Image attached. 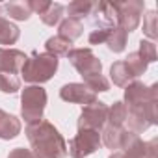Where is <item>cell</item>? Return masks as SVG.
<instances>
[{"label":"cell","instance_id":"obj_1","mask_svg":"<svg viewBox=\"0 0 158 158\" xmlns=\"http://www.w3.org/2000/svg\"><path fill=\"white\" fill-rule=\"evenodd\" d=\"M26 138L35 158H63L67 154V143L50 121L41 119L30 123L26 127Z\"/></svg>","mask_w":158,"mask_h":158},{"label":"cell","instance_id":"obj_2","mask_svg":"<svg viewBox=\"0 0 158 158\" xmlns=\"http://www.w3.org/2000/svg\"><path fill=\"white\" fill-rule=\"evenodd\" d=\"M58 71V58L56 56H50L47 52L43 54H34L30 58H26L24 65L21 67V73H23V78L24 82L28 84H43V82H48L50 78L54 76V73Z\"/></svg>","mask_w":158,"mask_h":158},{"label":"cell","instance_id":"obj_3","mask_svg":"<svg viewBox=\"0 0 158 158\" xmlns=\"http://www.w3.org/2000/svg\"><path fill=\"white\" fill-rule=\"evenodd\" d=\"M47 106V91L41 86H26L21 93V115L30 123H37L43 119V112Z\"/></svg>","mask_w":158,"mask_h":158},{"label":"cell","instance_id":"obj_4","mask_svg":"<svg viewBox=\"0 0 158 158\" xmlns=\"http://www.w3.org/2000/svg\"><path fill=\"white\" fill-rule=\"evenodd\" d=\"M156 106H158V102H143V104L127 106L128 114H127L125 123H128V130L134 134H139V132L147 130L151 125H156L158 123Z\"/></svg>","mask_w":158,"mask_h":158},{"label":"cell","instance_id":"obj_5","mask_svg":"<svg viewBox=\"0 0 158 158\" xmlns=\"http://www.w3.org/2000/svg\"><path fill=\"white\" fill-rule=\"evenodd\" d=\"M67 58L73 63V67L80 73V76L84 78V80L93 78V76H99L102 73V63L93 54L91 48H71Z\"/></svg>","mask_w":158,"mask_h":158},{"label":"cell","instance_id":"obj_6","mask_svg":"<svg viewBox=\"0 0 158 158\" xmlns=\"http://www.w3.org/2000/svg\"><path fill=\"white\" fill-rule=\"evenodd\" d=\"M114 6L117 13V26L123 28L127 34L134 32L139 24L145 4L141 0H127V2H114Z\"/></svg>","mask_w":158,"mask_h":158},{"label":"cell","instance_id":"obj_7","mask_svg":"<svg viewBox=\"0 0 158 158\" xmlns=\"http://www.w3.org/2000/svg\"><path fill=\"white\" fill-rule=\"evenodd\" d=\"M102 145L99 130H78V134L69 141V154L73 158H86L99 151Z\"/></svg>","mask_w":158,"mask_h":158},{"label":"cell","instance_id":"obj_8","mask_svg":"<svg viewBox=\"0 0 158 158\" xmlns=\"http://www.w3.org/2000/svg\"><path fill=\"white\" fill-rule=\"evenodd\" d=\"M108 121V106L101 101H95L84 106L78 117V130H101Z\"/></svg>","mask_w":158,"mask_h":158},{"label":"cell","instance_id":"obj_9","mask_svg":"<svg viewBox=\"0 0 158 158\" xmlns=\"http://www.w3.org/2000/svg\"><path fill=\"white\" fill-rule=\"evenodd\" d=\"M125 104L134 106V104H143V102H158V84L145 86L143 82H130L125 86Z\"/></svg>","mask_w":158,"mask_h":158},{"label":"cell","instance_id":"obj_10","mask_svg":"<svg viewBox=\"0 0 158 158\" xmlns=\"http://www.w3.org/2000/svg\"><path fill=\"white\" fill-rule=\"evenodd\" d=\"M60 97H61L65 102L82 104V106H88V104H91V102L97 101V95H95L86 84H78V82L65 84V86L60 89Z\"/></svg>","mask_w":158,"mask_h":158},{"label":"cell","instance_id":"obj_11","mask_svg":"<svg viewBox=\"0 0 158 158\" xmlns=\"http://www.w3.org/2000/svg\"><path fill=\"white\" fill-rule=\"evenodd\" d=\"M26 54L17 48H0V73L15 74L26 61Z\"/></svg>","mask_w":158,"mask_h":158},{"label":"cell","instance_id":"obj_12","mask_svg":"<svg viewBox=\"0 0 158 158\" xmlns=\"http://www.w3.org/2000/svg\"><path fill=\"white\" fill-rule=\"evenodd\" d=\"M125 158H156V139L141 141L139 136H136L125 149Z\"/></svg>","mask_w":158,"mask_h":158},{"label":"cell","instance_id":"obj_13","mask_svg":"<svg viewBox=\"0 0 158 158\" xmlns=\"http://www.w3.org/2000/svg\"><path fill=\"white\" fill-rule=\"evenodd\" d=\"M21 134V121L4 112V110H0V139H13Z\"/></svg>","mask_w":158,"mask_h":158},{"label":"cell","instance_id":"obj_14","mask_svg":"<svg viewBox=\"0 0 158 158\" xmlns=\"http://www.w3.org/2000/svg\"><path fill=\"white\" fill-rule=\"evenodd\" d=\"M110 76H112L114 84H115V86H121V88L128 86V84L134 80V78H136V76L132 74V71H130V67L127 65L125 60L115 61V63L110 67Z\"/></svg>","mask_w":158,"mask_h":158},{"label":"cell","instance_id":"obj_15","mask_svg":"<svg viewBox=\"0 0 158 158\" xmlns=\"http://www.w3.org/2000/svg\"><path fill=\"white\" fill-rule=\"evenodd\" d=\"M82 32H84V24H82V21L67 17L65 21L60 23V34H58V35L69 39V41L73 43L74 39H78V37L82 35Z\"/></svg>","mask_w":158,"mask_h":158},{"label":"cell","instance_id":"obj_16","mask_svg":"<svg viewBox=\"0 0 158 158\" xmlns=\"http://www.w3.org/2000/svg\"><path fill=\"white\" fill-rule=\"evenodd\" d=\"M71 41L61 37V35H54V37H48L47 43H45V48H47V54L50 56H67L69 50H71Z\"/></svg>","mask_w":158,"mask_h":158},{"label":"cell","instance_id":"obj_17","mask_svg":"<svg viewBox=\"0 0 158 158\" xmlns=\"http://www.w3.org/2000/svg\"><path fill=\"white\" fill-rule=\"evenodd\" d=\"M19 35H21V30L13 23L0 17V45H15Z\"/></svg>","mask_w":158,"mask_h":158},{"label":"cell","instance_id":"obj_18","mask_svg":"<svg viewBox=\"0 0 158 158\" xmlns=\"http://www.w3.org/2000/svg\"><path fill=\"white\" fill-rule=\"evenodd\" d=\"M127 114H128V110L123 101L114 102V106L108 108V125L115 127V128H123V125L127 121Z\"/></svg>","mask_w":158,"mask_h":158},{"label":"cell","instance_id":"obj_19","mask_svg":"<svg viewBox=\"0 0 158 158\" xmlns=\"http://www.w3.org/2000/svg\"><path fill=\"white\" fill-rule=\"evenodd\" d=\"M123 130L125 128H115V127H102L101 132V141L108 147V149H121V138H123Z\"/></svg>","mask_w":158,"mask_h":158},{"label":"cell","instance_id":"obj_20","mask_svg":"<svg viewBox=\"0 0 158 158\" xmlns=\"http://www.w3.org/2000/svg\"><path fill=\"white\" fill-rule=\"evenodd\" d=\"M93 6L95 2H88V0H74L67 6V13L71 19H84V17H89L91 11H93Z\"/></svg>","mask_w":158,"mask_h":158},{"label":"cell","instance_id":"obj_21","mask_svg":"<svg viewBox=\"0 0 158 158\" xmlns=\"http://www.w3.org/2000/svg\"><path fill=\"white\" fill-rule=\"evenodd\" d=\"M4 8H6L8 15L15 21H28L30 15H32V10H30L28 2H8Z\"/></svg>","mask_w":158,"mask_h":158},{"label":"cell","instance_id":"obj_22","mask_svg":"<svg viewBox=\"0 0 158 158\" xmlns=\"http://www.w3.org/2000/svg\"><path fill=\"white\" fill-rule=\"evenodd\" d=\"M127 37H128V34H127L123 28L115 26V28L110 32V37H108L106 45H108V48H110L112 52H123L125 47H127Z\"/></svg>","mask_w":158,"mask_h":158},{"label":"cell","instance_id":"obj_23","mask_svg":"<svg viewBox=\"0 0 158 158\" xmlns=\"http://www.w3.org/2000/svg\"><path fill=\"white\" fill-rule=\"evenodd\" d=\"M63 10H65V8H63L60 2H50L48 10H47L43 15H39V17H41V21H43L47 26H54V24H58V23L61 21Z\"/></svg>","mask_w":158,"mask_h":158},{"label":"cell","instance_id":"obj_24","mask_svg":"<svg viewBox=\"0 0 158 158\" xmlns=\"http://www.w3.org/2000/svg\"><path fill=\"white\" fill-rule=\"evenodd\" d=\"M21 89V80L11 73H0V91L2 93H17Z\"/></svg>","mask_w":158,"mask_h":158},{"label":"cell","instance_id":"obj_25","mask_svg":"<svg viewBox=\"0 0 158 158\" xmlns=\"http://www.w3.org/2000/svg\"><path fill=\"white\" fill-rule=\"evenodd\" d=\"M139 58L145 61V63H152L156 61V45L152 41H147V39H141L139 41V50H138Z\"/></svg>","mask_w":158,"mask_h":158},{"label":"cell","instance_id":"obj_26","mask_svg":"<svg viewBox=\"0 0 158 158\" xmlns=\"http://www.w3.org/2000/svg\"><path fill=\"white\" fill-rule=\"evenodd\" d=\"M125 61H127V65L130 67V71H132V74H134V76H139V74H143V73L147 71V63L139 58V54H138V52H130V54H128V58H127Z\"/></svg>","mask_w":158,"mask_h":158},{"label":"cell","instance_id":"obj_27","mask_svg":"<svg viewBox=\"0 0 158 158\" xmlns=\"http://www.w3.org/2000/svg\"><path fill=\"white\" fill-rule=\"evenodd\" d=\"M84 84L97 95V93H101V91H108L110 89V82L106 80V78L102 76V74H99V76H93V78H88V80H84Z\"/></svg>","mask_w":158,"mask_h":158},{"label":"cell","instance_id":"obj_28","mask_svg":"<svg viewBox=\"0 0 158 158\" xmlns=\"http://www.w3.org/2000/svg\"><path fill=\"white\" fill-rule=\"evenodd\" d=\"M143 34L151 39L156 37V11H149L143 19Z\"/></svg>","mask_w":158,"mask_h":158},{"label":"cell","instance_id":"obj_29","mask_svg":"<svg viewBox=\"0 0 158 158\" xmlns=\"http://www.w3.org/2000/svg\"><path fill=\"white\" fill-rule=\"evenodd\" d=\"M112 30H114V28H95V30H91V34H89V37H88L89 45H101V43H106L108 37H110V32H112Z\"/></svg>","mask_w":158,"mask_h":158},{"label":"cell","instance_id":"obj_30","mask_svg":"<svg viewBox=\"0 0 158 158\" xmlns=\"http://www.w3.org/2000/svg\"><path fill=\"white\" fill-rule=\"evenodd\" d=\"M28 6H30V10H32V13H37V15H43L47 10H48V6H50V2L48 0H28Z\"/></svg>","mask_w":158,"mask_h":158},{"label":"cell","instance_id":"obj_31","mask_svg":"<svg viewBox=\"0 0 158 158\" xmlns=\"http://www.w3.org/2000/svg\"><path fill=\"white\" fill-rule=\"evenodd\" d=\"M8 158H35V156H34V152H32L30 149L17 147V149H13V151L8 154Z\"/></svg>","mask_w":158,"mask_h":158},{"label":"cell","instance_id":"obj_32","mask_svg":"<svg viewBox=\"0 0 158 158\" xmlns=\"http://www.w3.org/2000/svg\"><path fill=\"white\" fill-rule=\"evenodd\" d=\"M108 158H125V154H123V151H115V152H112Z\"/></svg>","mask_w":158,"mask_h":158}]
</instances>
